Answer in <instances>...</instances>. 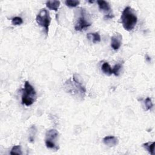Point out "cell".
Returning a JSON list of instances; mask_svg holds the SVG:
<instances>
[{"instance_id": "12", "label": "cell", "mask_w": 155, "mask_h": 155, "mask_svg": "<svg viewBox=\"0 0 155 155\" xmlns=\"http://www.w3.org/2000/svg\"><path fill=\"white\" fill-rule=\"evenodd\" d=\"M87 38L91 40L93 43L99 42L101 41V36L99 33H89L87 35Z\"/></svg>"}, {"instance_id": "6", "label": "cell", "mask_w": 155, "mask_h": 155, "mask_svg": "<svg viewBox=\"0 0 155 155\" xmlns=\"http://www.w3.org/2000/svg\"><path fill=\"white\" fill-rule=\"evenodd\" d=\"M85 11L82 9L81 11V14L77 21L75 25V29L76 31H82L84 29L90 27L91 24L90 23L85 17Z\"/></svg>"}, {"instance_id": "2", "label": "cell", "mask_w": 155, "mask_h": 155, "mask_svg": "<svg viewBox=\"0 0 155 155\" xmlns=\"http://www.w3.org/2000/svg\"><path fill=\"white\" fill-rule=\"evenodd\" d=\"M121 23L123 27L127 31L132 30L138 22V18L135 11L130 7H126L121 15Z\"/></svg>"}, {"instance_id": "11", "label": "cell", "mask_w": 155, "mask_h": 155, "mask_svg": "<svg viewBox=\"0 0 155 155\" xmlns=\"http://www.w3.org/2000/svg\"><path fill=\"white\" fill-rule=\"evenodd\" d=\"M101 70L105 75L111 76L113 74V70L108 63H104L102 65Z\"/></svg>"}, {"instance_id": "16", "label": "cell", "mask_w": 155, "mask_h": 155, "mask_svg": "<svg viewBox=\"0 0 155 155\" xmlns=\"http://www.w3.org/2000/svg\"><path fill=\"white\" fill-rule=\"evenodd\" d=\"M79 3L80 2L76 1V0H67L65 2L66 5L69 8H75L78 6Z\"/></svg>"}, {"instance_id": "21", "label": "cell", "mask_w": 155, "mask_h": 155, "mask_svg": "<svg viewBox=\"0 0 155 155\" xmlns=\"http://www.w3.org/2000/svg\"><path fill=\"white\" fill-rule=\"evenodd\" d=\"M88 2H89V3H93L94 2H93H93H90V1H88Z\"/></svg>"}, {"instance_id": "7", "label": "cell", "mask_w": 155, "mask_h": 155, "mask_svg": "<svg viewBox=\"0 0 155 155\" xmlns=\"http://www.w3.org/2000/svg\"><path fill=\"white\" fill-rule=\"evenodd\" d=\"M122 36L120 33H116L111 38V47L114 50H118L121 46Z\"/></svg>"}, {"instance_id": "5", "label": "cell", "mask_w": 155, "mask_h": 155, "mask_svg": "<svg viewBox=\"0 0 155 155\" xmlns=\"http://www.w3.org/2000/svg\"><path fill=\"white\" fill-rule=\"evenodd\" d=\"M51 18L50 14L45 9H42L40 11L36 17V21L39 26L44 29L46 35H48L49 26L51 23Z\"/></svg>"}, {"instance_id": "3", "label": "cell", "mask_w": 155, "mask_h": 155, "mask_svg": "<svg viewBox=\"0 0 155 155\" xmlns=\"http://www.w3.org/2000/svg\"><path fill=\"white\" fill-rule=\"evenodd\" d=\"M36 98V92L34 87L29 82L26 81L21 97L22 104L26 106H30L35 102Z\"/></svg>"}, {"instance_id": "18", "label": "cell", "mask_w": 155, "mask_h": 155, "mask_svg": "<svg viewBox=\"0 0 155 155\" xmlns=\"http://www.w3.org/2000/svg\"><path fill=\"white\" fill-rule=\"evenodd\" d=\"M121 69H122V65L121 64H119V63L116 64L113 67V68L112 69L113 74H114L116 76H118L119 75V72H120Z\"/></svg>"}, {"instance_id": "14", "label": "cell", "mask_w": 155, "mask_h": 155, "mask_svg": "<svg viewBox=\"0 0 155 155\" xmlns=\"http://www.w3.org/2000/svg\"><path fill=\"white\" fill-rule=\"evenodd\" d=\"M37 132V129L35 126H32L29 129V140L30 142H33L35 141V135Z\"/></svg>"}, {"instance_id": "17", "label": "cell", "mask_w": 155, "mask_h": 155, "mask_svg": "<svg viewBox=\"0 0 155 155\" xmlns=\"http://www.w3.org/2000/svg\"><path fill=\"white\" fill-rule=\"evenodd\" d=\"M144 104L146 107V110H151L153 106L151 99L150 98H147L144 101Z\"/></svg>"}, {"instance_id": "9", "label": "cell", "mask_w": 155, "mask_h": 155, "mask_svg": "<svg viewBox=\"0 0 155 155\" xmlns=\"http://www.w3.org/2000/svg\"><path fill=\"white\" fill-rule=\"evenodd\" d=\"M97 3L98 4V6L100 11H101L103 12L108 13V15H112L110 13L111 11V7L107 2L103 1V0H99V1L97 2Z\"/></svg>"}, {"instance_id": "10", "label": "cell", "mask_w": 155, "mask_h": 155, "mask_svg": "<svg viewBox=\"0 0 155 155\" xmlns=\"http://www.w3.org/2000/svg\"><path fill=\"white\" fill-rule=\"evenodd\" d=\"M45 5L47 8H48L49 9L58 11L60 6V1H48L46 2Z\"/></svg>"}, {"instance_id": "20", "label": "cell", "mask_w": 155, "mask_h": 155, "mask_svg": "<svg viewBox=\"0 0 155 155\" xmlns=\"http://www.w3.org/2000/svg\"><path fill=\"white\" fill-rule=\"evenodd\" d=\"M146 58H146V60H147V61H148V60L149 61H151V59H150V57H148L147 55L146 56Z\"/></svg>"}, {"instance_id": "19", "label": "cell", "mask_w": 155, "mask_h": 155, "mask_svg": "<svg viewBox=\"0 0 155 155\" xmlns=\"http://www.w3.org/2000/svg\"><path fill=\"white\" fill-rule=\"evenodd\" d=\"M23 23V20L21 17H16L12 19V24L14 26H19L22 24Z\"/></svg>"}, {"instance_id": "8", "label": "cell", "mask_w": 155, "mask_h": 155, "mask_svg": "<svg viewBox=\"0 0 155 155\" xmlns=\"http://www.w3.org/2000/svg\"><path fill=\"white\" fill-rule=\"evenodd\" d=\"M103 142L109 147H113L116 146L118 144L119 140L116 136H107L103 139Z\"/></svg>"}, {"instance_id": "1", "label": "cell", "mask_w": 155, "mask_h": 155, "mask_svg": "<svg viewBox=\"0 0 155 155\" xmlns=\"http://www.w3.org/2000/svg\"><path fill=\"white\" fill-rule=\"evenodd\" d=\"M66 91L76 97L82 99L86 93V88L83 84L79 81L78 75H73L72 79L67 80L64 84Z\"/></svg>"}, {"instance_id": "15", "label": "cell", "mask_w": 155, "mask_h": 155, "mask_svg": "<svg viewBox=\"0 0 155 155\" xmlns=\"http://www.w3.org/2000/svg\"><path fill=\"white\" fill-rule=\"evenodd\" d=\"M10 154H12V155H15V154L21 155V154H23V152H22L21 145H18L14 146L12 147V150H11V151Z\"/></svg>"}, {"instance_id": "13", "label": "cell", "mask_w": 155, "mask_h": 155, "mask_svg": "<svg viewBox=\"0 0 155 155\" xmlns=\"http://www.w3.org/2000/svg\"><path fill=\"white\" fill-rule=\"evenodd\" d=\"M154 145H155V142H146L142 144V147L147 150L148 153L150 154L153 155L154 154Z\"/></svg>"}, {"instance_id": "4", "label": "cell", "mask_w": 155, "mask_h": 155, "mask_svg": "<svg viewBox=\"0 0 155 155\" xmlns=\"http://www.w3.org/2000/svg\"><path fill=\"white\" fill-rule=\"evenodd\" d=\"M59 133L56 129H50L47 131L45 138V144L46 147L50 149L58 150L60 147L57 144Z\"/></svg>"}]
</instances>
